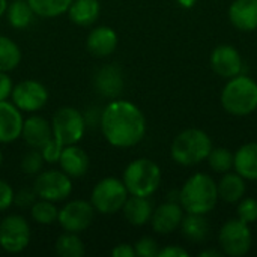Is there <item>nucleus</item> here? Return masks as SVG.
I'll return each instance as SVG.
<instances>
[{"instance_id":"obj_34","label":"nucleus","mask_w":257,"mask_h":257,"mask_svg":"<svg viewBox=\"0 0 257 257\" xmlns=\"http://www.w3.org/2000/svg\"><path fill=\"white\" fill-rule=\"evenodd\" d=\"M134 250H136V256L139 257H157L160 253L157 241L148 236L139 239L134 245Z\"/></svg>"},{"instance_id":"obj_29","label":"nucleus","mask_w":257,"mask_h":257,"mask_svg":"<svg viewBox=\"0 0 257 257\" xmlns=\"http://www.w3.org/2000/svg\"><path fill=\"white\" fill-rule=\"evenodd\" d=\"M36 17L56 18L68 12L72 0H27Z\"/></svg>"},{"instance_id":"obj_23","label":"nucleus","mask_w":257,"mask_h":257,"mask_svg":"<svg viewBox=\"0 0 257 257\" xmlns=\"http://www.w3.org/2000/svg\"><path fill=\"white\" fill-rule=\"evenodd\" d=\"M233 166L236 169V173L242 178L256 181L257 179V143L244 145L241 149H238Z\"/></svg>"},{"instance_id":"obj_42","label":"nucleus","mask_w":257,"mask_h":257,"mask_svg":"<svg viewBox=\"0 0 257 257\" xmlns=\"http://www.w3.org/2000/svg\"><path fill=\"white\" fill-rule=\"evenodd\" d=\"M6 9H8V0H0V17L6 14Z\"/></svg>"},{"instance_id":"obj_20","label":"nucleus","mask_w":257,"mask_h":257,"mask_svg":"<svg viewBox=\"0 0 257 257\" xmlns=\"http://www.w3.org/2000/svg\"><path fill=\"white\" fill-rule=\"evenodd\" d=\"M232 24L244 32L257 29V0H235L229 9Z\"/></svg>"},{"instance_id":"obj_44","label":"nucleus","mask_w":257,"mask_h":257,"mask_svg":"<svg viewBox=\"0 0 257 257\" xmlns=\"http://www.w3.org/2000/svg\"><path fill=\"white\" fill-rule=\"evenodd\" d=\"M2 163H3V154H2V151H0V166H2Z\"/></svg>"},{"instance_id":"obj_26","label":"nucleus","mask_w":257,"mask_h":257,"mask_svg":"<svg viewBox=\"0 0 257 257\" xmlns=\"http://www.w3.org/2000/svg\"><path fill=\"white\" fill-rule=\"evenodd\" d=\"M182 235L191 242H203L208 238L209 224L202 214H190L181 221Z\"/></svg>"},{"instance_id":"obj_39","label":"nucleus","mask_w":257,"mask_h":257,"mask_svg":"<svg viewBox=\"0 0 257 257\" xmlns=\"http://www.w3.org/2000/svg\"><path fill=\"white\" fill-rule=\"evenodd\" d=\"M113 257H136V250L130 244H119L111 250Z\"/></svg>"},{"instance_id":"obj_8","label":"nucleus","mask_w":257,"mask_h":257,"mask_svg":"<svg viewBox=\"0 0 257 257\" xmlns=\"http://www.w3.org/2000/svg\"><path fill=\"white\" fill-rule=\"evenodd\" d=\"M32 239L29 221L18 214H11L0 221V248L9 254L24 251Z\"/></svg>"},{"instance_id":"obj_4","label":"nucleus","mask_w":257,"mask_h":257,"mask_svg":"<svg viewBox=\"0 0 257 257\" xmlns=\"http://www.w3.org/2000/svg\"><path fill=\"white\" fill-rule=\"evenodd\" d=\"M221 104L230 114L245 116L257 108V84L245 75L233 77L221 93Z\"/></svg>"},{"instance_id":"obj_36","label":"nucleus","mask_w":257,"mask_h":257,"mask_svg":"<svg viewBox=\"0 0 257 257\" xmlns=\"http://www.w3.org/2000/svg\"><path fill=\"white\" fill-rule=\"evenodd\" d=\"M38 200V196H36V193H35V190L32 188V190H27V188H24V190H20L18 193H15V196H14V205H17L18 208H21V209H30L32 208V205L35 203Z\"/></svg>"},{"instance_id":"obj_1","label":"nucleus","mask_w":257,"mask_h":257,"mask_svg":"<svg viewBox=\"0 0 257 257\" xmlns=\"http://www.w3.org/2000/svg\"><path fill=\"white\" fill-rule=\"evenodd\" d=\"M99 128L104 139L114 148H133L146 134V119L142 110L125 99H113L99 116Z\"/></svg>"},{"instance_id":"obj_12","label":"nucleus","mask_w":257,"mask_h":257,"mask_svg":"<svg viewBox=\"0 0 257 257\" xmlns=\"http://www.w3.org/2000/svg\"><path fill=\"white\" fill-rule=\"evenodd\" d=\"M220 247L229 256L241 257L251 248V232L247 223L241 220H229L220 232Z\"/></svg>"},{"instance_id":"obj_43","label":"nucleus","mask_w":257,"mask_h":257,"mask_svg":"<svg viewBox=\"0 0 257 257\" xmlns=\"http://www.w3.org/2000/svg\"><path fill=\"white\" fill-rule=\"evenodd\" d=\"M182 6H185V8H191L193 5H194V2L196 0H178Z\"/></svg>"},{"instance_id":"obj_27","label":"nucleus","mask_w":257,"mask_h":257,"mask_svg":"<svg viewBox=\"0 0 257 257\" xmlns=\"http://www.w3.org/2000/svg\"><path fill=\"white\" fill-rule=\"evenodd\" d=\"M23 59V53L17 42L11 38L0 35V71L11 72L14 71Z\"/></svg>"},{"instance_id":"obj_2","label":"nucleus","mask_w":257,"mask_h":257,"mask_svg":"<svg viewBox=\"0 0 257 257\" xmlns=\"http://www.w3.org/2000/svg\"><path fill=\"white\" fill-rule=\"evenodd\" d=\"M218 191L214 179L205 173H196L182 187L179 200L188 214H208L214 209Z\"/></svg>"},{"instance_id":"obj_33","label":"nucleus","mask_w":257,"mask_h":257,"mask_svg":"<svg viewBox=\"0 0 257 257\" xmlns=\"http://www.w3.org/2000/svg\"><path fill=\"white\" fill-rule=\"evenodd\" d=\"M238 217L244 223H254L257 220V200L247 197L238 206Z\"/></svg>"},{"instance_id":"obj_11","label":"nucleus","mask_w":257,"mask_h":257,"mask_svg":"<svg viewBox=\"0 0 257 257\" xmlns=\"http://www.w3.org/2000/svg\"><path fill=\"white\" fill-rule=\"evenodd\" d=\"M95 208L90 202L75 199L68 202L65 206L59 209L57 223L65 232L71 233H81L92 224L95 218Z\"/></svg>"},{"instance_id":"obj_18","label":"nucleus","mask_w":257,"mask_h":257,"mask_svg":"<svg viewBox=\"0 0 257 257\" xmlns=\"http://www.w3.org/2000/svg\"><path fill=\"white\" fill-rule=\"evenodd\" d=\"M211 65L221 77H236L241 72L242 60L236 48L230 45H220L211 56Z\"/></svg>"},{"instance_id":"obj_13","label":"nucleus","mask_w":257,"mask_h":257,"mask_svg":"<svg viewBox=\"0 0 257 257\" xmlns=\"http://www.w3.org/2000/svg\"><path fill=\"white\" fill-rule=\"evenodd\" d=\"M24 117L12 101H0V145H8L21 137Z\"/></svg>"},{"instance_id":"obj_16","label":"nucleus","mask_w":257,"mask_h":257,"mask_svg":"<svg viewBox=\"0 0 257 257\" xmlns=\"http://www.w3.org/2000/svg\"><path fill=\"white\" fill-rule=\"evenodd\" d=\"M59 164H60V170H63L69 178L77 179L87 173L90 160L83 148H80L78 145H69V146H63L59 158Z\"/></svg>"},{"instance_id":"obj_10","label":"nucleus","mask_w":257,"mask_h":257,"mask_svg":"<svg viewBox=\"0 0 257 257\" xmlns=\"http://www.w3.org/2000/svg\"><path fill=\"white\" fill-rule=\"evenodd\" d=\"M48 89L36 80H24L14 84L11 101L21 113H36L48 102Z\"/></svg>"},{"instance_id":"obj_3","label":"nucleus","mask_w":257,"mask_h":257,"mask_svg":"<svg viewBox=\"0 0 257 257\" xmlns=\"http://www.w3.org/2000/svg\"><path fill=\"white\" fill-rule=\"evenodd\" d=\"M122 181L131 196L149 197L160 187L161 170L152 160L139 158L126 166Z\"/></svg>"},{"instance_id":"obj_35","label":"nucleus","mask_w":257,"mask_h":257,"mask_svg":"<svg viewBox=\"0 0 257 257\" xmlns=\"http://www.w3.org/2000/svg\"><path fill=\"white\" fill-rule=\"evenodd\" d=\"M62 149L63 146L60 143H57L54 139H51L44 148H41V154H42V158L45 163H50V164H54V163H59V158H60V154H62Z\"/></svg>"},{"instance_id":"obj_9","label":"nucleus","mask_w":257,"mask_h":257,"mask_svg":"<svg viewBox=\"0 0 257 257\" xmlns=\"http://www.w3.org/2000/svg\"><path fill=\"white\" fill-rule=\"evenodd\" d=\"M33 190L38 199L54 203L65 202L72 193V178H69L63 170H44L36 175Z\"/></svg>"},{"instance_id":"obj_31","label":"nucleus","mask_w":257,"mask_h":257,"mask_svg":"<svg viewBox=\"0 0 257 257\" xmlns=\"http://www.w3.org/2000/svg\"><path fill=\"white\" fill-rule=\"evenodd\" d=\"M233 160H235V157L232 155V152L224 149V148L212 149L208 155V161H209L211 169L218 172V173L229 172L233 167Z\"/></svg>"},{"instance_id":"obj_30","label":"nucleus","mask_w":257,"mask_h":257,"mask_svg":"<svg viewBox=\"0 0 257 257\" xmlns=\"http://www.w3.org/2000/svg\"><path fill=\"white\" fill-rule=\"evenodd\" d=\"M30 217H32V220L36 224L51 226V224L57 223L59 208L54 205V202L44 200V199H38L32 205V208H30Z\"/></svg>"},{"instance_id":"obj_38","label":"nucleus","mask_w":257,"mask_h":257,"mask_svg":"<svg viewBox=\"0 0 257 257\" xmlns=\"http://www.w3.org/2000/svg\"><path fill=\"white\" fill-rule=\"evenodd\" d=\"M12 89H14V81L9 77V72L0 71V101L11 99Z\"/></svg>"},{"instance_id":"obj_5","label":"nucleus","mask_w":257,"mask_h":257,"mask_svg":"<svg viewBox=\"0 0 257 257\" xmlns=\"http://www.w3.org/2000/svg\"><path fill=\"white\" fill-rule=\"evenodd\" d=\"M211 151V139L206 133L196 128L182 131L172 143V158L181 166L199 164L208 158Z\"/></svg>"},{"instance_id":"obj_28","label":"nucleus","mask_w":257,"mask_h":257,"mask_svg":"<svg viewBox=\"0 0 257 257\" xmlns=\"http://www.w3.org/2000/svg\"><path fill=\"white\" fill-rule=\"evenodd\" d=\"M54 251L60 257H81L86 253V247L78 233L65 232L56 239Z\"/></svg>"},{"instance_id":"obj_6","label":"nucleus","mask_w":257,"mask_h":257,"mask_svg":"<svg viewBox=\"0 0 257 257\" xmlns=\"http://www.w3.org/2000/svg\"><path fill=\"white\" fill-rule=\"evenodd\" d=\"M130 193L123 181L108 176L101 179L90 193V203L96 212L111 215L122 211Z\"/></svg>"},{"instance_id":"obj_41","label":"nucleus","mask_w":257,"mask_h":257,"mask_svg":"<svg viewBox=\"0 0 257 257\" xmlns=\"http://www.w3.org/2000/svg\"><path fill=\"white\" fill-rule=\"evenodd\" d=\"M202 257H211V256H215V257H220L221 256V253H218V251H214V250H208V251H203Z\"/></svg>"},{"instance_id":"obj_17","label":"nucleus","mask_w":257,"mask_h":257,"mask_svg":"<svg viewBox=\"0 0 257 257\" xmlns=\"http://www.w3.org/2000/svg\"><path fill=\"white\" fill-rule=\"evenodd\" d=\"M86 47L95 57H108L117 47V33L108 26H98L89 32Z\"/></svg>"},{"instance_id":"obj_14","label":"nucleus","mask_w":257,"mask_h":257,"mask_svg":"<svg viewBox=\"0 0 257 257\" xmlns=\"http://www.w3.org/2000/svg\"><path fill=\"white\" fill-rule=\"evenodd\" d=\"M21 139L32 149L44 148L53 139L51 120H47L45 117L38 116V114L29 116L27 119H24L23 130H21Z\"/></svg>"},{"instance_id":"obj_25","label":"nucleus","mask_w":257,"mask_h":257,"mask_svg":"<svg viewBox=\"0 0 257 257\" xmlns=\"http://www.w3.org/2000/svg\"><path fill=\"white\" fill-rule=\"evenodd\" d=\"M218 197L227 203H235L241 200L245 194V184L241 175L227 173L221 178L220 184L217 185Z\"/></svg>"},{"instance_id":"obj_24","label":"nucleus","mask_w":257,"mask_h":257,"mask_svg":"<svg viewBox=\"0 0 257 257\" xmlns=\"http://www.w3.org/2000/svg\"><path fill=\"white\" fill-rule=\"evenodd\" d=\"M35 17L36 15L27 0H14L8 3L6 18H8V23L14 29H18V30L27 29L33 23Z\"/></svg>"},{"instance_id":"obj_15","label":"nucleus","mask_w":257,"mask_h":257,"mask_svg":"<svg viewBox=\"0 0 257 257\" xmlns=\"http://www.w3.org/2000/svg\"><path fill=\"white\" fill-rule=\"evenodd\" d=\"M93 86L101 96L116 99L123 89V74L120 68L114 65L102 66L93 77Z\"/></svg>"},{"instance_id":"obj_40","label":"nucleus","mask_w":257,"mask_h":257,"mask_svg":"<svg viewBox=\"0 0 257 257\" xmlns=\"http://www.w3.org/2000/svg\"><path fill=\"white\" fill-rule=\"evenodd\" d=\"M158 256L160 257H188V253H187V250H184L182 247L170 245V247H166L164 250H160Z\"/></svg>"},{"instance_id":"obj_37","label":"nucleus","mask_w":257,"mask_h":257,"mask_svg":"<svg viewBox=\"0 0 257 257\" xmlns=\"http://www.w3.org/2000/svg\"><path fill=\"white\" fill-rule=\"evenodd\" d=\"M14 196L15 193L12 187L6 181L0 179V212L9 209L14 205Z\"/></svg>"},{"instance_id":"obj_19","label":"nucleus","mask_w":257,"mask_h":257,"mask_svg":"<svg viewBox=\"0 0 257 257\" xmlns=\"http://www.w3.org/2000/svg\"><path fill=\"white\" fill-rule=\"evenodd\" d=\"M182 209L176 203H164L158 206L151 217L152 227L160 235H169L181 226L182 221Z\"/></svg>"},{"instance_id":"obj_22","label":"nucleus","mask_w":257,"mask_h":257,"mask_svg":"<svg viewBox=\"0 0 257 257\" xmlns=\"http://www.w3.org/2000/svg\"><path fill=\"white\" fill-rule=\"evenodd\" d=\"M125 220L133 226H145L151 217H152V203L148 200V197L140 196H131L126 199L123 208H122Z\"/></svg>"},{"instance_id":"obj_32","label":"nucleus","mask_w":257,"mask_h":257,"mask_svg":"<svg viewBox=\"0 0 257 257\" xmlns=\"http://www.w3.org/2000/svg\"><path fill=\"white\" fill-rule=\"evenodd\" d=\"M44 158L39 149H32L29 152H26L21 157L20 161V169L23 173L29 175V176H36L39 172H42V166H44Z\"/></svg>"},{"instance_id":"obj_7","label":"nucleus","mask_w":257,"mask_h":257,"mask_svg":"<svg viewBox=\"0 0 257 257\" xmlns=\"http://www.w3.org/2000/svg\"><path fill=\"white\" fill-rule=\"evenodd\" d=\"M86 117L74 107L59 108L51 119L53 139L62 146L77 145L86 133Z\"/></svg>"},{"instance_id":"obj_21","label":"nucleus","mask_w":257,"mask_h":257,"mask_svg":"<svg viewBox=\"0 0 257 257\" xmlns=\"http://www.w3.org/2000/svg\"><path fill=\"white\" fill-rule=\"evenodd\" d=\"M101 12L99 0H72L68 15L69 20L81 27H89L96 23Z\"/></svg>"}]
</instances>
